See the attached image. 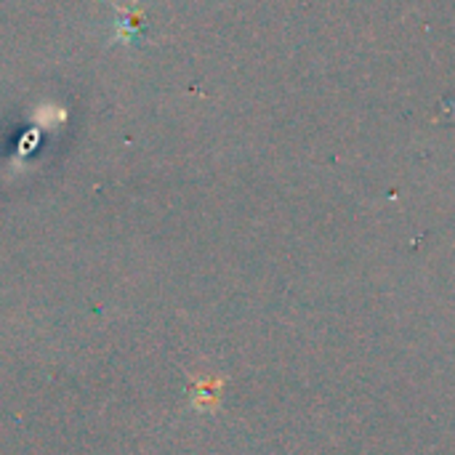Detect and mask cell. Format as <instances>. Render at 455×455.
I'll return each mask as SVG.
<instances>
[{
    "label": "cell",
    "instance_id": "obj_1",
    "mask_svg": "<svg viewBox=\"0 0 455 455\" xmlns=\"http://www.w3.org/2000/svg\"><path fill=\"white\" fill-rule=\"evenodd\" d=\"M112 8L117 13V37L120 40L139 37L141 35V19H144V13L141 11H131V8L117 5V3H112Z\"/></svg>",
    "mask_w": 455,
    "mask_h": 455
}]
</instances>
